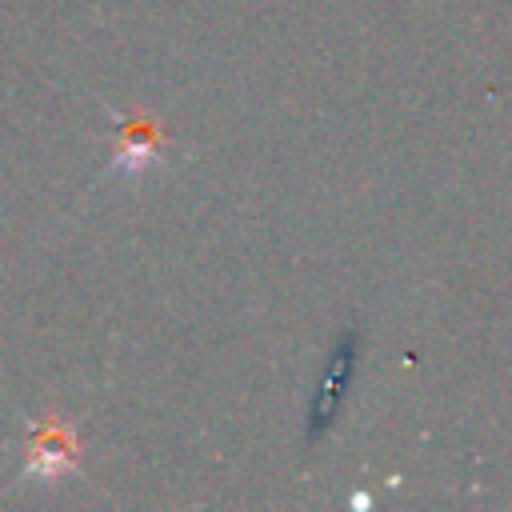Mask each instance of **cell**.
<instances>
[{
  "instance_id": "cell-2",
  "label": "cell",
  "mask_w": 512,
  "mask_h": 512,
  "mask_svg": "<svg viewBox=\"0 0 512 512\" xmlns=\"http://www.w3.org/2000/svg\"><path fill=\"white\" fill-rule=\"evenodd\" d=\"M160 140H164V132H160L152 120H128V124H124V148H120L116 168L136 172V168L152 164L156 152H160Z\"/></svg>"
},
{
  "instance_id": "cell-1",
  "label": "cell",
  "mask_w": 512,
  "mask_h": 512,
  "mask_svg": "<svg viewBox=\"0 0 512 512\" xmlns=\"http://www.w3.org/2000/svg\"><path fill=\"white\" fill-rule=\"evenodd\" d=\"M352 364H356V336H344V344L336 348V356L328 364V376H324V384L316 392V404H312V428H308L312 436L324 432L328 420H332V412L340 408V396H344V388L352 380Z\"/></svg>"
},
{
  "instance_id": "cell-3",
  "label": "cell",
  "mask_w": 512,
  "mask_h": 512,
  "mask_svg": "<svg viewBox=\"0 0 512 512\" xmlns=\"http://www.w3.org/2000/svg\"><path fill=\"white\" fill-rule=\"evenodd\" d=\"M68 460H72V444H68V440L48 436V440H40V444H36V468H40L44 476H56Z\"/></svg>"
}]
</instances>
